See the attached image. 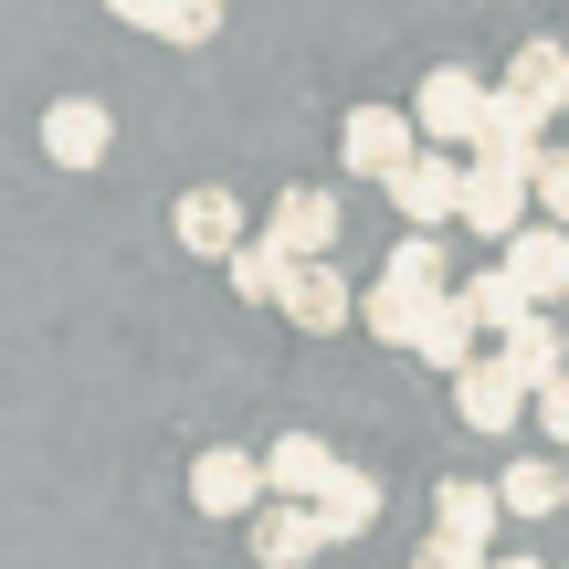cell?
<instances>
[{"mask_svg": "<svg viewBox=\"0 0 569 569\" xmlns=\"http://www.w3.org/2000/svg\"><path fill=\"white\" fill-rule=\"evenodd\" d=\"M411 117H422L432 148H486V117H496V84L465 74V63H432L422 84H411Z\"/></svg>", "mask_w": 569, "mask_h": 569, "instance_id": "obj_1", "label": "cell"}, {"mask_svg": "<svg viewBox=\"0 0 569 569\" xmlns=\"http://www.w3.org/2000/svg\"><path fill=\"white\" fill-rule=\"evenodd\" d=\"M422 148H432V138H422V117H411V106H359V117L338 127V159H348V180H380V190L401 180V169L422 159Z\"/></svg>", "mask_w": 569, "mask_h": 569, "instance_id": "obj_2", "label": "cell"}, {"mask_svg": "<svg viewBox=\"0 0 569 569\" xmlns=\"http://www.w3.org/2000/svg\"><path fill=\"white\" fill-rule=\"evenodd\" d=\"M465 190H475V159H453V148H422V159L390 180V201H401V222H411V232H443V222H465Z\"/></svg>", "mask_w": 569, "mask_h": 569, "instance_id": "obj_3", "label": "cell"}, {"mask_svg": "<svg viewBox=\"0 0 569 569\" xmlns=\"http://www.w3.org/2000/svg\"><path fill=\"white\" fill-rule=\"evenodd\" d=\"M190 507H201V517H264V507H274V475H264V453H243V443H211L201 465H190Z\"/></svg>", "mask_w": 569, "mask_h": 569, "instance_id": "obj_4", "label": "cell"}, {"mask_svg": "<svg viewBox=\"0 0 569 569\" xmlns=\"http://www.w3.org/2000/svg\"><path fill=\"white\" fill-rule=\"evenodd\" d=\"M538 211V169L517 159H475V190H465V232H486V243H517Z\"/></svg>", "mask_w": 569, "mask_h": 569, "instance_id": "obj_5", "label": "cell"}, {"mask_svg": "<svg viewBox=\"0 0 569 569\" xmlns=\"http://www.w3.org/2000/svg\"><path fill=\"white\" fill-rule=\"evenodd\" d=\"M106 148H117V117H106L96 96H53L42 106V159L53 169H106Z\"/></svg>", "mask_w": 569, "mask_h": 569, "instance_id": "obj_6", "label": "cell"}, {"mask_svg": "<svg viewBox=\"0 0 569 569\" xmlns=\"http://www.w3.org/2000/svg\"><path fill=\"white\" fill-rule=\"evenodd\" d=\"M528 401H538V390L507 369V348H496V359H475L465 380H453V411H465L475 432H517V422H528Z\"/></svg>", "mask_w": 569, "mask_h": 569, "instance_id": "obj_7", "label": "cell"}, {"mask_svg": "<svg viewBox=\"0 0 569 569\" xmlns=\"http://www.w3.org/2000/svg\"><path fill=\"white\" fill-rule=\"evenodd\" d=\"M169 232H180L190 253H222V264H232V253L253 243V232H243V190H180V211H169Z\"/></svg>", "mask_w": 569, "mask_h": 569, "instance_id": "obj_8", "label": "cell"}, {"mask_svg": "<svg viewBox=\"0 0 569 569\" xmlns=\"http://www.w3.org/2000/svg\"><path fill=\"white\" fill-rule=\"evenodd\" d=\"M264 232L296 253V264H327V243H338V190H306V180L274 190V222H264Z\"/></svg>", "mask_w": 569, "mask_h": 569, "instance_id": "obj_9", "label": "cell"}, {"mask_svg": "<svg viewBox=\"0 0 569 569\" xmlns=\"http://www.w3.org/2000/svg\"><path fill=\"white\" fill-rule=\"evenodd\" d=\"M317 549H338V538H327V517L296 507V496H274V507L253 517V559H264V569H306Z\"/></svg>", "mask_w": 569, "mask_h": 569, "instance_id": "obj_10", "label": "cell"}, {"mask_svg": "<svg viewBox=\"0 0 569 569\" xmlns=\"http://www.w3.org/2000/svg\"><path fill=\"white\" fill-rule=\"evenodd\" d=\"M432 306H443L432 284H401V274H380V284L359 296V317H369V338H380V348H422Z\"/></svg>", "mask_w": 569, "mask_h": 569, "instance_id": "obj_11", "label": "cell"}, {"mask_svg": "<svg viewBox=\"0 0 569 569\" xmlns=\"http://www.w3.org/2000/svg\"><path fill=\"white\" fill-rule=\"evenodd\" d=\"M432 528H443V538H465V549H496V538H507V496H496V486H475V475H453V486L432 496Z\"/></svg>", "mask_w": 569, "mask_h": 569, "instance_id": "obj_12", "label": "cell"}, {"mask_svg": "<svg viewBox=\"0 0 569 569\" xmlns=\"http://www.w3.org/2000/svg\"><path fill=\"white\" fill-rule=\"evenodd\" d=\"M264 475H274V496H296V507H317V496L338 486V453H327V432H274Z\"/></svg>", "mask_w": 569, "mask_h": 569, "instance_id": "obj_13", "label": "cell"}, {"mask_svg": "<svg viewBox=\"0 0 569 569\" xmlns=\"http://www.w3.org/2000/svg\"><path fill=\"white\" fill-rule=\"evenodd\" d=\"M496 264L528 284L538 306H559V296H569V232H559V222H538V232H517V243L496 253Z\"/></svg>", "mask_w": 569, "mask_h": 569, "instance_id": "obj_14", "label": "cell"}, {"mask_svg": "<svg viewBox=\"0 0 569 569\" xmlns=\"http://www.w3.org/2000/svg\"><path fill=\"white\" fill-rule=\"evenodd\" d=\"M475 327H486V317H475V306H465V284H453V296L432 306V327H422V348H411V359H422V369H443V380H465V369H475Z\"/></svg>", "mask_w": 569, "mask_h": 569, "instance_id": "obj_15", "label": "cell"}, {"mask_svg": "<svg viewBox=\"0 0 569 569\" xmlns=\"http://www.w3.org/2000/svg\"><path fill=\"white\" fill-rule=\"evenodd\" d=\"M507 96H528L538 117H569V42H517Z\"/></svg>", "mask_w": 569, "mask_h": 569, "instance_id": "obj_16", "label": "cell"}, {"mask_svg": "<svg viewBox=\"0 0 569 569\" xmlns=\"http://www.w3.org/2000/svg\"><path fill=\"white\" fill-rule=\"evenodd\" d=\"M496 496H507V517H559L569 507V465L559 453H517V465L496 475Z\"/></svg>", "mask_w": 569, "mask_h": 569, "instance_id": "obj_17", "label": "cell"}, {"mask_svg": "<svg viewBox=\"0 0 569 569\" xmlns=\"http://www.w3.org/2000/svg\"><path fill=\"white\" fill-rule=\"evenodd\" d=\"M296 274H306V264L274 243V232H253V243L232 253V296H243V306H284V296H296Z\"/></svg>", "mask_w": 569, "mask_h": 569, "instance_id": "obj_18", "label": "cell"}, {"mask_svg": "<svg viewBox=\"0 0 569 569\" xmlns=\"http://www.w3.org/2000/svg\"><path fill=\"white\" fill-rule=\"evenodd\" d=\"M507 369H517L528 390H559V380H569V338H559V317H549V306H538V317L507 338Z\"/></svg>", "mask_w": 569, "mask_h": 569, "instance_id": "obj_19", "label": "cell"}, {"mask_svg": "<svg viewBox=\"0 0 569 569\" xmlns=\"http://www.w3.org/2000/svg\"><path fill=\"white\" fill-rule=\"evenodd\" d=\"M348 306H359V284H348L338 264H306V274H296V296H284V317L327 338V327H348Z\"/></svg>", "mask_w": 569, "mask_h": 569, "instance_id": "obj_20", "label": "cell"}, {"mask_svg": "<svg viewBox=\"0 0 569 569\" xmlns=\"http://www.w3.org/2000/svg\"><path fill=\"white\" fill-rule=\"evenodd\" d=\"M317 517H327V538H369V528H380V475L338 465V486L317 496Z\"/></svg>", "mask_w": 569, "mask_h": 569, "instance_id": "obj_21", "label": "cell"}, {"mask_svg": "<svg viewBox=\"0 0 569 569\" xmlns=\"http://www.w3.org/2000/svg\"><path fill=\"white\" fill-rule=\"evenodd\" d=\"M465 306H475V317L496 327V338H517V327L538 317V296H528V284H517L507 264H486V274H465Z\"/></svg>", "mask_w": 569, "mask_h": 569, "instance_id": "obj_22", "label": "cell"}, {"mask_svg": "<svg viewBox=\"0 0 569 569\" xmlns=\"http://www.w3.org/2000/svg\"><path fill=\"white\" fill-rule=\"evenodd\" d=\"M390 274H401V284H432V296H453V284H443L453 264H443V243H432V232H411V243L390 253Z\"/></svg>", "mask_w": 569, "mask_h": 569, "instance_id": "obj_23", "label": "cell"}, {"mask_svg": "<svg viewBox=\"0 0 569 569\" xmlns=\"http://www.w3.org/2000/svg\"><path fill=\"white\" fill-rule=\"evenodd\" d=\"M222 32V0H169L159 11V42H211Z\"/></svg>", "mask_w": 569, "mask_h": 569, "instance_id": "obj_24", "label": "cell"}, {"mask_svg": "<svg viewBox=\"0 0 569 569\" xmlns=\"http://www.w3.org/2000/svg\"><path fill=\"white\" fill-rule=\"evenodd\" d=\"M538 222L569 232V148H549V159H538Z\"/></svg>", "mask_w": 569, "mask_h": 569, "instance_id": "obj_25", "label": "cell"}, {"mask_svg": "<svg viewBox=\"0 0 569 569\" xmlns=\"http://www.w3.org/2000/svg\"><path fill=\"white\" fill-rule=\"evenodd\" d=\"M411 569H496V549H465V538H443V528H432L422 549H411Z\"/></svg>", "mask_w": 569, "mask_h": 569, "instance_id": "obj_26", "label": "cell"}, {"mask_svg": "<svg viewBox=\"0 0 569 569\" xmlns=\"http://www.w3.org/2000/svg\"><path fill=\"white\" fill-rule=\"evenodd\" d=\"M538 443H559V453H569V380H559V390H538Z\"/></svg>", "mask_w": 569, "mask_h": 569, "instance_id": "obj_27", "label": "cell"}, {"mask_svg": "<svg viewBox=\"0 0 569 569\" xmlns=\"http://www.w3.org/2000/svg\"><path fill=\"white\" fill-rule=\"evenodd\" d=\"M106 11H117V21H138V32H159V11H169V0H106Z\"/></svg>", "mask_w": 569, "mask_h": 569, "instance_id": "obj_28", "label": "cell"}, {"mask_svg": "<svg viewBox=\"0 0 569 569\" xmlns=\"http://www.w3.org/2000/svg\"><path fill=\"white\" fill-rule=\"evenodd\" d=\"M496 569H538V559H517V549H496Z\"/></svg>", "mask_w": 569, "mask_h": 569, "instance_id": "obj_29", "label": "cell"}]
</instances>
